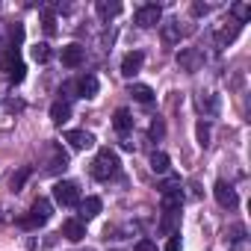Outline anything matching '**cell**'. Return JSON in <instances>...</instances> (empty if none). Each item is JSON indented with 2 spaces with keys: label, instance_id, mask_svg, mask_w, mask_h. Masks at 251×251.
Returning <instances> with one entry per match:
<instances>
[{
  "label": "cell",
  "instance_id": "cell-1",
  "mask_svg": "<svg viewBox=\"0 0 251 251\" xmlns=\"http://www.w3.org/2000/svg\"><path fill=\"white\" fill-rule=\"evenodd\" d=\"M118 175V154L109 151V148H100L95 163H92V177L95 180H109Z\"/></svg>",
  "mask_w": 251,
  "mask_h": 251
},
{
  "label": "cell",
  "instance_id": "cell-2",
  "mask_svg": "<svg viewBox=\"0 0 251 251\" xmlns=\"http://www.w3.org/2000/svg\"><path fill=\"white\" fill-rule=\"evenodd\" d=\"M50 216H53V207H50V201H48V198H39V201H33L30 213L21 219V227H27V230L45 227V225L50 222Z\"/></svg>",
  "mask_w": 251,
  "mask_h": 251
},
{
  "label": "cell",
  "instance_id": "cell-3",
  "mask_svg": "<svg viewBox=\"0 0 251 251\" xmlns=\"http://www.w3.org/2000/svg\"><path fill=\"white\" fill-rule=\"evenodd\" d=\"M160 192H163V213H180V207H183L180 180H177V177H169V180L160 186Z\"/></svg>",
  "mask_w": 251,
  "mask_h": 251
},
{
  "label": "cell",
  "instance_id": "cell-4",
  "mask_svg": "<svg viewBox=\"0 0 251 251\" xmlns=\"http://www.w3.org/2000/svg\"><path fill=\"white\" fill-rule=\"evenodd\" d=\"M0 71H3L12 83H21L24 80V74H27V65L21 62V53L15 50V48H9V50H3V56H0Z\"/></svg>",
  "mask_w": 251,
  "mask_h": 251
},
{
  "label": "cell",
  "instance_id": "cell-5",
  "mask_svg": "<svg viewBox=\"0 0 251 251\" xmlns=\"http://www.w3.org/2000/svg\"><path fill=\"white\" fill-rule=\"evenodd\" d=\"M53 198H56V204H62V207H77V204H80V186H77L74 180H59V183L53 186Z\"/></svg>",
  "mask_w": 251,
  "mask_h": 251
},
{
  "label": "cell",
  "instance_id": "cell-6",
  "mask_svg": "<svg viewBox=\"0 0 251 251\" xmlns=\"http://www.w3.org/2000/svg\"><path fill=\"white\" fill-rule=\"evenodd\" d=\"M177 65H180L183 71H189V74L201 71V68H204V50H201V48H183V50L177 53Z\"/></svg>",
  "mask_w": 251,
  "mask_h": 251
},
{
  "label": "cell",
  "instance_id": "cell-7",
  "mask_svg": "<svg viewBox=\"0 0 251 251\" xmlns=\"http://www.w3.org/2000/svg\"><path fill=\"white\" fill-rule=\"evenodd\" d=\"M213 195H216L219 207H225V210H233V207L239 204V198H236V189H233L227 180H216V186H213Z\"/></svg>",
  "mask_w": 251,
  "mask_h": 251
},
{
  "label": "cell",
  "instance_id": "cell-8",
  "mask_svg": "<svg viewBox=\"0 0 251 251\" xmlns=\"http://www.w3.org/2000/svg\"><path fill=\"white\" fill-rule=\"evenodd\" d=\"M160 21H163V9H160L157 3H148V6H139V9H136V24H139V27L148 30V27H157Z\"/></svg>",
  "mask_w": 251,
  "mask_h": 251
},
{
  "label": "cell",
  "instance_id": "cell-9",
  "mask_svg": "<svg viewBox=\"0 0 251 251\" xmlns=\"http://www.w3.org/2000/svg\"><path fill=\"white\" fill-rule=\"evenodd\" d=\"M239 30H242V27H239L233 18H230V21H225V24L216 30V48H219V50H225V48H227V45L239 36Z\"/></svg>",
  "mask_w": 251,
  "mask_h": 251
},
{
  "label": "cell",
  "instance_id": "cell-10",
  "mask_svg": "<svg viewBox=\"0 0 251 251\" xmlns=\"http://www.w3.org/2000/svg\"><path fill=\"white\" fill-rule=\"evenodd\" d=\"M65 142H68L74 151H86V148L95 145V136H92L89 130H68V133H65Z\"/></svg>",
  "mask_w": 251,
  "mask_h": 251
},
{
  "label": "cell",
  "instance_id": "cell-11",
  "mask_svg": "<svg viewBox=\"0 0 251 251\" xmlns=\"http://www.w3.org/2000/svg\"><path fill=\"white\" fill-rule=\"evenodd\" d=\"M142 62H145L142 50H130V53H124V59H121V74H124V77H133V74L142 68Z\"/></svg>",
  "mask_w": 251,
  "mask_h": 251
},
{
  "label": "cell",
  "instance_id": "cell-12",
  "mask_svg": "<svg viewBox=\"0 0 251 251\" xmlns=\"http://www.w3.org/2000/svg\"><path fill=\"white\" fill-rule=\"evenodd\" d=\"M59 56H62V65H65V68H77V65L86 59V50H83L80 45H65Z\"/></svg>",
  "mask_w": 251,
  "mask_h": 251
},
{
  "label": "cell",
  "instance_id": "cell-13",
  "mask_svg": "<svg viewBox=\"0 0 251 251\" xmlns=\"http://www.w3.org/2000/svg\"><path fill=\"white\" fill-rule=\"evenodd\" d=\"M160 30H163V42H166V45H177L180 36H183L177 18H172V21H160Z\"/></svg>",
  "mask_w": 251,
  "mask_h": 251
},
{
  "label": "cell",
  "instance_id": "cell-14",
  "mask_svg": "<svg viewBox=\"0 0 251 251\" xmlns=\"http://www.w3.org/2000/svg\"><path fill=\"white\" fill-rule=\"evenodd\" d=\"M195 103H198V109L204 112V118H213V115L219 112V100H216L213 92H201V95L195 98Z\"/></svg>",
  "mask_w": 251,
  "mask_h": 251
},
{
  "label": "cell",
  "instance_id": "cell-15",
  "mask_svg": "<svg viewBox=\"0 0 251 251\" xmlns=\"http://www.w3.org/2000/svg\"><path fill=\"white\" fill-rule=\"evenodd\" d=\"M74 83H77V98H95L98 95V77L95 74H86Z\"/></svg>",
  "mask_w": 251,
  "mask_h": 251
},
{
  "label": "cell",
  "instance_id": "cell-16",
  "mask_svg": "<svg viewBox=\"0 0 251 251\" xmlns=\"http://www.w3.org/2000/svg\"><path fill=\"white\" fill-rule=\"evenodd\" d=\"M77 207H80V222H89V219H95V216L100 213V198L89 195V198H83Z\"/></svg>",
  "mask_w": 251,
  "mask_h": 251
},
{
  "label": "cell",
  "instance_id": "cell-17",
  "mask_svg": "<svg viewBox=\"0 0 251 251\" xmlns=\"http://www.w3.org/2000/svg\"><path fill=\"white\" fill-rule=\"evenodd\" d=\"M62 236L71 239V242H80V239L86 236V225H83L80 219H68V222L62 225Z\"/></svg>",
  "mask_w": 251,
  "mask_h": 251
},
{
  "label": "cell",
  "instance_id": "cell-18",
  "mask_svg": "<svg viewBox=\"0 0 251 251\" xmlns=\"http://www.w3.org/2000/svg\"><path fill=\"white\" fill-rule=\"evenodd\" d=\"M68 118H71V103H65V100H53V103H50V121L62 127Z\"/></svg>",
  "mask_w": 251,
  "mask_h": 251
},
{
  "label": "cell",
  "instance_id": "cell-19",
  "mask_svg": "<svg viewBox=\"0 0 251 251\" xmlns=\"http://www.w3.org/2000/svg\"><path fill=\"white\" fill-rule=\"evenodd\" d=\"M65 169H68V154H65L62 148H50V163H48V172L59 175V172H65Z\"/></svg>",
  "mask_w": 251,
  "mask_h": 251
},
{
  "label": "cell",
  "instance_id": "cell-20",
  "mask_svg": "<svg viewBox=\"0 0 251 251\" xmlns=\"http://www.w3.org/2000/svg\"><path fill=\"white\" fill-rule=\"evenodd\" d=\"M112 127L118 130V133H127L130 127H133V118H130V112L127 109H115V115H112Z\"/></svg>",
  "mask_w": 251,
  "mask_h": 251
},
{
  "label": "cell",
  "instance_id": "cell-21",
  "mask_svg": "<svg viewBox=\"0 0 251 251\" xmlns=\"http://www.w3.org/2000/svg\"><path fill=\"white\" fill-rule=\"evenodd\" d=\"M130 95H133L139 103H151V100H154V89L145 86V83H133V86H130Z\"/></svg>",
  "mask_w": 251,
  "mask_h": 251
},
{
  "label": "cell",
  "instance_id": "cell-22",
  "mask_svg": "<svg viewBox=\"0 0 251 251\" xmlns=\"http://www.w3.org/2000/svg\"><path fill=\"white\" fill-rule=\"evenodd\" d=\"M169 166H172L169 154H163V151H154V154H151V172H157V175H166V172H169Z\"/></svg>",
  "mask_w": 251,
  "mask_h": 251
},
{
  "label": "cell",
  "instance_id": "cell-23",
  "mask_svg": "<svg viewBox=\"0 0 251 251\" xmlns=\"http://www.w3.org/2000/svg\"><path fill=\"white\" fill-rule=\"evenodd\" d=\"M98 15L103 18V21H109V18H115L118 12H121V3H106V0H98Z\"/></svg>",
  "mask_w": 251,
  "mask_h": 251
},
{
  "label": "cell",
  "instance_id": "cell-24",
  "mask_svg": "<svg viewBox=\"0 0 251 251\" xmlns=\"http://www.w3.org/2000/svg\"><path fill=\"white\" fill-rule=\"evenodd\" d=\"M230 12H233V21L242 27V24L251 18V3H233V6H230Z\"/></svg>",
  "mask_w": 251,
  "mask_h": 251
},
{
  "label": "cell",
  "instance_id": "cell-25",
  "mask_svg": "<svg viewBox=\"0 0 251 251\" xmlns=\"http://www.w3.org/2000/svg\"><path fill=\"white\" fill-rule=\"evenodd\" d=\"M30 53H33V59L42 65V62H48V59H50V45H48V42H39V45H33V50H30Z\"/></svg>",
  "mask_w": 251,
  "mask_h": 251
},
{
  "label": "cell",
  "instance_id": "cell-26",
  "mask_svg": "<svg viewBox=\"0 0 251 251\" xmlns=\"http://www.w3.org/2000/svg\"><path fill=\"white\" fill-rule=\"evenodd\" d=\"M42 27H45V33H48V36H53V33H56V15H53L50 9H45V12H42Z\"/></svg>",
  "mask_w": 251,
  "mask_h": 251
},
{
  "label": "cell",
  "instance_id": "cell-27",
  "mask_svg": "<svg viewBox=\"0 0 251 251\" xmlns=\"http://www.w3.org/2000/svg\"><path fill=\"white\" fill-rule=\"evenodd\" d=\"M195 133H198V142H201V148H207V145H210V124H207V121H198Z\"/></svg>",
  "mask_w": 251,
  "mask_h": 251
},
{
  "label": "cell",
  "instance_id": "cell-28",
  "mask_svg": "<svg viewBox=\"0 0 251 251\" xmlns=\"http://www.w3.org/2000/svg\"><path fill=\"white\" fill-rule=\"evenodd\" d=\"M227 239H230V245H239V242L245 239V227H242V225H233V227L227 230Z\"/></svg>",
  "mask_w": 251,
  "mask_h": 251
},
{
  "label": "cell",
  "instance_id": "cell-29",
  "mask_svg": "<svg viewBox=\"0 0 251 251\" xmlns=\"http://www.w3.org/2000/svg\"><path fill=\"white\" fill-rule=\"evenodd\" d=\"M27 177H30V169H21L18 175H12V180H9V186H12V189L18 192V189L24 186V180H27Z\"/></svg>",
  "mask_w": 251,
  "mask_h": 251
},
{
  "label": "cell",
  "instance_id": "cell-30",
  "mask_svg": "<svg viewBox=\"0 0 251 251\" xmlns=\"http://www.w3.org/2000/svg\"><path fill=\"white\" fill-rule=\"evenodd\" d=\"M9 39H12V48L18 50V42L24 39V27H21V24H12V30H9Z\"/></svg>",
  "mask_w": 251,
  "mask_h": 251
},
{
  "label": "cell",
  "instance_id": "cell-31",
  "mask_svg": "<svg viewBox=\"0 0 251 251\" xmlns=\"http://www.w3.org/2000/svg\"><path fill=\"white\" fill-rule=\"evenodd\" d=\"M163 133H166V124H163L160 118H154V124H151V136H154V139H163Z\"/></svg>",
  "mask_w": 251,
  "mask_h": 251
},
{
  "label": "cell",
  "instance_id": "cell-32",
  "mask_svg": "<svg viewBox=\"0 0 251 251\" xmlns=\"http://www.w3.org/2000/svg\"><path fill=\"white\" fill-rule=\"evenodd\" d=\"M133 251H157V245H154L151 239H139V242L133 245Z\"/></svg>",
  "mask_w": 251,
  "mask_h": 251
},
{
  "label": "cell",
  "instance_id": "cell-33",
  "mask_svg": "<svg viewBox=\"0 0 251 251\" xmlns=\"http://www.w3.org/2000/svg\"><path fill=\"white\" fill-rule=\"evenodd\" d=\"M192 12H195V15H207V12H210V6H207V3H195V6H192Z\"/></svg>",
  "mask_w": 251,
  "mask_h": 251
},
{
  "label": "cell",
  "instance_id": "cell-34",
  "mask_svg": "<svg viewBox=\"0 0 251 251\" xmlns=\"http://www.w3.org/2000/svg\"><path fill=\"white\" fill-rule=\"evenodd\" d=\"M0 48H3V42H0Z\"/></svg>",
  "mask_w": 251,
  "mask_h": 251
}]
</instances>
